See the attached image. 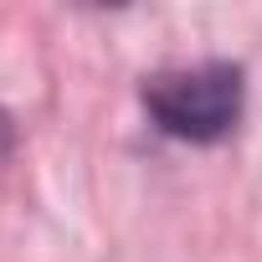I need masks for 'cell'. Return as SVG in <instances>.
<instances>
[{
	"instance_id": "obj_2",
	"label": "cell",
	"mask_w": 262,
	"mask_h": 262,
	"mask_svg": "<svg viewBox=\"0 0 262 262\" xmlns=\"http://www.w3.org/2000/svg\"><path fill=\"white\" fill-rule=\"evenodd\" d=\"M6 155H11V118L0 113V160H6Z\"/></svg>"
},
{
	"instance_id": "obj_1",
	"label": "cell",
	"mask_w": 262,
	"mask_h": 262,
	"mask_svg": "<svg viewBox=\"0 0 262 262\" xmlns=\"http://www.w3.org/2000/svg\"><path fill=\"white\" fill-rule=\"evenodd\" d=\"M242 103H247V82H242V67L231 62L155 72L144 82V108L155 128L180 144H221L242 123Z\"/></svg>"
}]
</instances>
